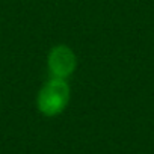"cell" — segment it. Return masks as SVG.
I'll return each mask as SVG.
<instances>
[{
  "label": "cell",
  "mask_w": 154,
  "mask_h": 154,
  "mask_svg": "<svg viewBox=\"0 0 154 154\" xmlns=\"http://www.w3.org/2000/svg\"><path fill=\"white\" fill-rule=\"evenodd\" d=\"M77 68V56L66 44L53 45L47 54V69L50 77L68 80Z\"/></svg>",
  "instance_id": "7a4b0ae2"
},
{
  "label": "cell",
  "mask_w": 154,
  "mask_h": 154,
  "mask_svg": "<svg viewBox=\"0 0 154 154\" xmlns=\"http://www.w3.org/2000/svg\"><path fill=\"white\" fill-rule=\"evenodd\" d=\"M69 98L71 88L68 85V80L50 77L36 94V109L41 115L53 118L60 115L66 109Z\"/></svg>",
  "instance_id": "6da1fadb"
}]
</instances>
